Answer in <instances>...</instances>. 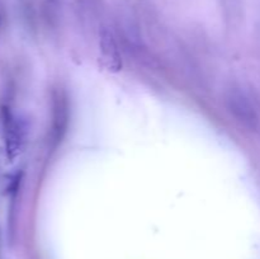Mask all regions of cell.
Masks as SVG:
<instances>
[{
	"instance_id": "6da1fadb",
	"label": "cell",
	"mask_w": 260,
	"mask_h": 259,
	"mask_svg": "<svg viewBox=\"0 0 260 259\" xmlns=\"http://www.w3.org/2000/svg\"><path fill=\"white\" fill-rule=\"evenodd\" d=\"M226 109L236 122L249 131H254L259 126V114L255 106L248 95L239 88H230L223 95Z\"/></svg>"
},
{
	"instance_id": "7a4b0ae2",
	"label": "cell",
	"mask_w": 260,
	"mask_h": 259,
	"mask_svg": "<svg viewBox=\"0 0 260 259\" xmlns=\"http://www.w3.org/2000/svg\"><path fill=\"white\" fill-rule=\"evenodd\" d=\"M70 119L69 99L62 89H55L52 93V121H51V141L57 146L68 131Z\"/></svg>"
},
{
	"instance_id": "3957f363",
	"label": "cell",
	"mask_w": 260,
	"mask_h": 259,
	"mask_svg": "<svg viewBox=\"0 0 260 259\" xmlns=\"http://www.w3.org/2000/svg\"><path fill=\"white\" fill-rule=\"evenodd\" d=\"M99 47H101L102 61L107 70L118 71L122 68L121 52H119V48L114 40V36L109 30H102Z\"/></svg>"
},
{
	"instance_id": "277c9868",
	"label": "cell",
	"mask_w": 260,
	"mask_h": 259,
	"mask_svg": "<svg viewBox=\"0 0 260 259\" xmlns=\"http://www.w3.org/2000/svg\"><path fill=\"white\" fill-rule=\"evenodd\" d=\"M4 128H5V145H7V152L10 157H14L18 154L22 145L23 132L19 123L13 118L12 114L5 111L4 116Z\"/></svg>"
}]
</instances>
